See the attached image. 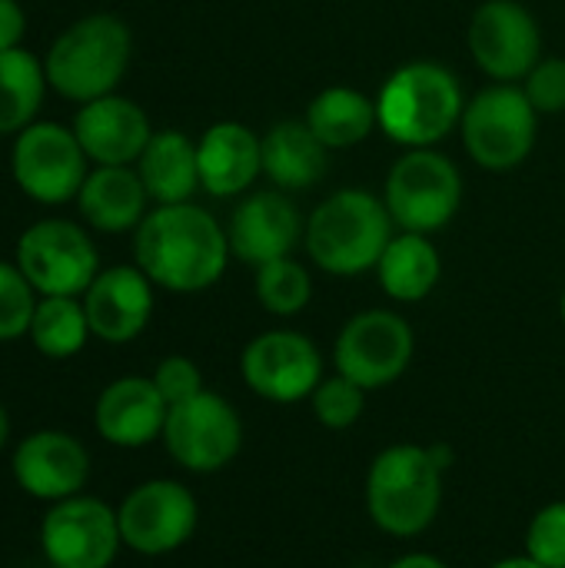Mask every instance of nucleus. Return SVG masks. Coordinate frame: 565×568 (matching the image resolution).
Instances as JSON below:
<instances>
[{"label": "nucleus", "mask_w": 565, "mask_h": 568, "mask_svg": "<svg viewBox=\"0 0 565 568\" xmlns=\"http://www.w3.org/2000/svg\"><path fill=\"white\" fill-rule=\"evenodd\" d=\"M523 552L546 568H565V499L543 506L523 539Z\"/></svg>", "instance_id": "nucleus-32"}, {"label": "nucleus", "mask_w": 565, "mask_h": 568, "mask_svg": "<svg viewBox=\"0 0 565 568\" xmlns=\"http://www.w3.org/2000/svg\"><path fill=\"white\" fill-rule=\"evenodd\" d=\"M163 446L186 473H220L243 449V419L230 399L203 389L193 399L170 406Z\"/></svg>", "instance_id": "nucleus-11"}, {"label": "nucleus", "mask_w": 565, "mask_h": 568, "mask_svg": "<svg viewBox=\"0 0 565 568\" xmlns=\"http://www.w3.org/2000/svg\"><path fill=\"white\" fill-rule=\"evenodd\" d=\"M390 568H450L440 556H433V552H406V556H400L396 562Z\"/></svg>", "instance_id": "nucleus-36"}, {"label": "nucleus", "mask_w": 565, "mask_h": 568, "mask_svg": "<svg viewBox=\"0 0 565 568\" xmlns=\"http://www.w3.org/2000/svg\"><path fill=\"white\" fill-rule=\"evenodd\" d=\"M473 63L496 83H523L543 60V30L519 0H483L466 30Z\"/></svg>", "instance_id": "nucleus-13"}, {"label": "nucleus", "mask_w": 565, "mask_h": 568, "mask_svg": "<svg viewBox=\"0 0 565 568\" xmlns=\"http://www.w3.org/2000/svg\"><path fill=\"white\" fill-rule=\"evenodd\" d=\"M90 473L87 449L67 433H33L13 453V476L33 499H70L83 489Z\"/></svg>", "instance_id": "nucleus-20"}, {"label": "nucleus", "mask_w": 565, "mask_h": 568, "mask_svg": "<svg viewBox=\"0 0 565 568\" xmlns=\"http://www.w3.org/2000/svg\"><path fill=\"white\" fill-rule=\"evenodd\" d=\"M40 296H83L100 273V253L90 233L63 216L30 223L17 240L13 260Z\"/></svg>", "instance_id": "nucleus-9"}, {"label": "nucleus", "mask_w": 565, "mask_h": 568, "mask_svg": "<svg viewBox=\"0 0 565 568\" xmlns=\"http://www.w3.org/2000/svg\"><path fill=\"white\" fill-rule=\"evenodd\" d=\"M117 523L127 549L140 556H170L193 539L200 506L183 483L150 479L120 503Z\"/></svg>", "instance_id": "nucleus-14"}, {"label": "nucleus", "mask_w": 565, "mask_h": 568, "mask_svg": "<svg viewBox=\"0 0 565 568\" xmlns=\"http://www.w3.org/2000/svg\"><path fill=\"white\" fill-rule=\"evenodd\" d=\"M133 166L150 193V203L157 206L190 203L200 190L196 140H190L183 130H153L147 150Z\"/></svg>", "instance_id": "nucleus-24"}, {"label": "nucleus", "mask_w": 565, "mask_h": 568, "mask_svg": "<svg viewBox=\"0 0 565 568\" xmlns=\"http://www.w3.org/2000/svg\"><path fill=\"white\" fill-rule=\"evenodd\" d=\"M40 293L30 286L23 270L10 260H0V343L20 339L30 333V320Z\"/></svg>", "instance_id": "nucleus-31"}, {"label": "nucleus", "mask_w": 565, "mask_h": 568, "mask_svg": "<svg viewBox=\"0 0 565 568\" xmlns=\"http://www.w3.org/2000/svg\"><path fill=\"white\" fill-rule=\"evenodd\" d=\"M133 33L117 13H87L63 27L43 53L50 90L70 103H90L117 93L130 70Z\"/></svg>", "instance_id": "nucleus-5"}, {"label": "nucleus", "mask_w": 565, "mask_h": 568, "mask_svg": "<svg viewBox=\"0 0 565 568\" xmlns=\"http://www.w3.org/2000/svg\"><path fill=\"white\" fill-rule=\"evenodd\" d=\"M253 293L270 316H300L313 300V276L296 256H283L256 270Z\"/></svg>", "instance_id": "nucleus-29"}, {"label": "nucleus", "mask_w": 565, "mask_h": 568, "mask_svg": "<svg viewBox=\"0 0 565 568\" xmlns=\"http://www.w3.org/2000/svg\"><path fill=\"white\" fill-rule=\"evenodd\" d=\"M383 203L396 230L433 236L456 220L463 206V176L436 146L406 150L386 173Z\"/></svg>", "instance_id": "nucleus-7"}, {"label": "nucleus", "mask_w": 565, "mask_h": 568, "mask_svg": "<svg viewBox=\"0 0 565 568\" xmlns=\"http://www.w3.org/2000/svg\"><path fill=\"white\" fill-rule=\"evenodd\" d=\"M167 413L170 406L153 386V379L123 376V379H113L100 393L93 423H97V433L110 446L140 449V446H150L157 436H163Z\"/></svg>", "instance_id": "nucleus-21"}, {"label": "nucleus", "mask_w": 565, "mask_h": 568, "mask_svg": "<svg viewBox=\"0 0 565 568\" xmlns=\"http://www.w3.org/2000/svg\"><path fill=\"white\" fill-rule=\"evenodd\" d=\"M396 236L393 216L383 196L346 186L330 193L310 216L303 230V246L313 266L330 276H363L376 270L386 243Z\"/></svg>", "instance_id": "nucleus-4"}, {"label": "nucleus", "mask_w": 565, "mask_h": 568, "mask_svg": "<svg viewBox=\"0 0 565 568\" xmlns=\"http://www.w3.org/2000/svg\"><path fill=\"white\" fill-rule=\"evenodd\" d=\"M196 166L203 193L216 200L243 196L263 176V136L246 123L220 120L196 140Z\"/></svg>", "instance_id": "nucleus-19"}, {"label": "nucleus", "mask_w": 565, "mask_h": 568, "mask_svg": "<svg viewBox=\"0 0 565 568\" xmlns=\"http://www.w3.org/2000/svg\"><path fill=\"white\" fill-rule=\"evenodd\" d=\"M30 343L37 346V353L50 356V359H70L77 356L90 333L87 323V310L80 296H40L33 320H30Z\"/></svg>", "instance_id": "nucleus-28"}, {"label": "nucleus", "mask_w": 565, "mask_h": 568, "mask_svg": "<svg viewBox=\"0 0 565 568\" xmlns=\"http://www.w3.org/2000/svg\"><path fill=\"white\" fill-rule=\"evenodd\" d=\"M90 160L73 133V126L57 120H33L13 136L10 176L23 196L40 206H63L77 200Z\"/></svg>", "instance_id": "nucleus-8"}, {"label": "nucleus", "mask_w": 565, "mask_h": 568, "mask_svg": "<svg viewBox=\"0 0 565 568\" xmlns=\"http://www.w3.org/2000/svg\"><path fill=\"white\" fill-rule=\"evenodd\" d=\"M490 568H546V566H539L536 559H529V556L523 552V556H506V559L493 562Z\"/></svg>", "instance_id": "nucleus-37"}, {"label": "nucleus", "mask_w": 565, "mask_h": 568, "mask_svg": "<svg viewBox=\"0 0 565 568\" xmlns=\"http://www.w3.org/2000/svg\"><path fill=\"white\" fill-rule=\"evenodd\" d=\"M303 230H306V220L300 216L296 203L290 200V193L276 186L246 193L226 223L233 260L253 270L273 260L293 256V250L303 243Z\"/></svg>", "instance_id": "nucleus-16"}, {"label": "nucleus", "mask_w": 565, "mask_h": 568, "mask_svg": "<svg viewBox=\"0 0 565 568\" xmlns=\"http://www.w3.org/2000/svg\"><path fill=\"white\" fill-rule=\"evenodd\" d=\"M153 290L157 286L137 263L100 270L97 280L80 296L90 333L113 346L137 339L153 316Z\"/></svg>", "instance_id": "nucleus-18"}, {"label": "nucleus", "mask_w": 565, "mask_h": 568, "mask_svg": "<svg viewBox=\"0 0 565 568\" xmlns=\"http://www.w3.org/2000/svg\"><path fill=\"white\" fill-rule=\"evenodd\" d=\"M460 136L476 166L509 173L536 150L539 113L519 83H490L466 100Z\"/></svg>", "instance_id": "nucleus-6"}, {"label": "nucleus", "mask_w": 565, "mask_h": 568, "mask_svg": "<svg viewBox=\"0 0 565 568\" xmlns=\"http://www.w3.org/2000/svg\"><path fill=\"white\" fill-rule=\"evenodd\" d=\"M23 33H27V13L20 0H0V53L23 47Z\"/></svg>", "instance_id": "nucleus-35"}, {"label": "nucleus", "mask_w": 565, "mask_h": 568, "mask_svg": "<svg viewBox=\"0 0 565 568\" xmlns=\"http://www.w3.org/2000/svg\"><path fill=\"white\" fill-rule=\"evenodd\" d=\"M70 126L93 166H133L153 136L147 110L120 93L80 103Z\"/></svg>", "instance_id": "nucleus-17"}, {"label": "nucleus", "mask_w": 565, "mask_h": 568, "mask_svg": "<svg viewBox=\"0 0 565 568\" xmlns=\"http://www.w3.org/2000/svg\"><path fill=\"white\" fill-rule=\"evenodd\" d=\"M310 406H313V419L323 429L343 433V429H353L363 419V413H366V389L356 386L353 379L333 373V376H323V383L313 389Z\"/></svg>", "instance_id": "nucleus-30"}, {"label": "nucleus", "mask_w": 565, "mask_h": 568, "mask_svg": "<svg viewBox=\"0 0 565 568\" xmlns=\"http://www.w3.org/2000/svg\"><path fill=\"white\" fill-rule=\"evenodd\" d=\"M240 376L253 396L276 406H293L313 396L326 369L320 346L306 333L266 329L243 346Z\"/></svg>", "instance_id": "nucleus-12"}, {"label": "nucleus", "mask_w": 565, "mask_h": 568, "mask_svg": "<svg viewBox=\"0 0 565 568\" xmlns=\"http://www.w3.org/2000/svg\"><path fill=\"white\" fill-rule=\"evenodd\" d=\"M330 166V150L306 120H280L263 136V176L283 193L313 190Z\"/></svg>", "instance_id": "nucleus-23"}, {"label": "nucleus", "mask_w": 565, "mask_h": 568, "mask_svg": "<svg viewBox=\"0 0 565 568\" xmlns=\"http://www.w3.org/2000/svg\"><path fill=\"white\" fill-rule=\"evenodd\" d=\"M443 476L430 446L393 443L373 456L363 483L370 523L393 539L423 536L443 506Z\"/></svg>", "instance_id": "nucleus-3"}, {"label": "nucleus", "mask_w": 565, "mask_h": 568, "mask_svg": "<svg viewBox=\"0 0 565 568\" xmlns=\"http://www.w3.org/2000/svg\"><path fill=\"white\" fill-rule=\"evenodd\" d=\"M466 110L460 77L436 60H410L396 67L376 93V120L386 140L423 150L460 130Z\"/></svg>", "instance_id": "nucleus-2"}, {"label": "nucleus", "mask_w": 565, "mask_h": 568, "mask_svg": "<svg viewBox=\"0 0 565 568\" xmlns=\"http://www.w3.org/2000/svg\"><path fill=\"white\" fill-rule=\"evenodd\" d=\"M7 429H10V423H7V413H3V406H0V449H3V443H7Z\"/></svg>", "instance_id": "nucleus-38"}, {"label": "nucleus", "mask_w": 565, "mask_h": 568, "mask_svg": "<svg viewBox=\"0 0 565 568\" xmlns=\"http://www.w3.org/2000/svg\"><path fill=\"white\" fill-rule=\"evenodd\" d=\"M40 542L53 568H110L123 536L117 513L107 503L70 496L47 513Z\"/></svg>", "instance_id": "nucleus-15"}, {"label": "nucleus", "mask_w": 565, "mask_h": 568, "mask_svg": "<svg viewBox=\"0 0 565 568\" xmlns=\"http://www.w3.org/2000/svg\"><path fill=\"white\" fill-rule=\"evenodd\" d=\"M73 203L97 233H130L150 213V193L137 166H93Z\"/></svg>", "instance_id": "nucleus-22"}, {"label": "nucleus", "mask_w": 565, "mask_h": 568, "mask_svg": "<svg viewBox=\"0 0 565 568\" xmlns=\"http://www.w3.org/2000/svg\"><path fill=\"white\" fill-rule=\"evenodd\" d=\"M230 236L220 220L190 203L153 206L133 230V263L167 293H203L230 263Z\"/></svg>", "instance_id": "nucleus-1"}, {"label": "nucleus", "mask_w": 565, "mask_h": 568, "mask_svg": "<svg viewBox=\"0 0 565 568\" xmlns=\"http://www.w3.org/2000/svg\"><path fill=\"white\" fill-rule=\"evenodd\" d=\"M529 103L536 106L539 116H556L565 113V60L563 57H543L526 80L519 83Z\"/></svg>", "instance_id": "nucleus-33"}, {"label": "nucleus", "mask_w": 565, "mask_h": 568, "mask_svg": "<svg viewBox=\"0 0 565 568\" xmlns=\"http://www.w3.org/2000/svg\"><path fill=\"white\" fill-rule=\"evenodd\" d=\"M559 316H563V326H565V293H563V300H559Z\"/></svg>", "instance_id": "nucleus-39"}, {"label": "nucleus", "mask_w": 565, "mask_h": 568, "mask_svg": "<svg viewBox=\"0 0 565 568\" xmlns=\"http://www.w3.org/2000/svg\"><path fill=\"white\" fill-rule=\"evenodd\" d=\"M306 126L316 133V140L326 150H350L360 146L363 140L373 136V130H380L376 120V100L366 97L356 87L346 83H333L323 87L310 106H306Z\"/></svg>", "instance_id": "nucleus-26"}, {"label": "nucleus", "mask_w": 565, "mask_h": 568, "mask_svg": "<svg viewBox=\"0 0 565 568\" xmlns=\"http://www.w3.org/2000/svg\"><path fill=\"white\" fill-rule=\"evenodd\" d=\"M47 87V70L37 53L27 47L0 53V136H17L37 120Z\"/></svg>", "instance_id": "nucleus-27"}, {"label": "nucleus", "mask_w": 565, "mask_h": 568, "mask_svg": "<svg viewBox=\"0 0 565 568\" xmlns=\"http://www.w3.org/2000/svg\"><path fill=\"white\" fill-rule=\"evenodd\" d=\"M416 353L413 326L393 310H363L343 323L333 343V366L366 393L386 389L410 369Z\"/></svg>", "instance_id": "nucleus-10"}, {"label": "nucleus", "mask_w": 565, "mask_h": 568, "mask_svg": "<svg viewBox=\"0 0 565 568\" xmlns=\"http://www.w3.org/2000/svg\"><path fill=\"white\" fill-rule=\"evenodd\" d=\"M150 379L160 389V396L167 399V406L186 403L196 393H203V373H200V366L190 356H167V359H160Z\"/></svg>", "instance_id": "nucleus-34"}, {"label": "nucleus", "mask_w": 565, "mask_h": 568, "mask_svg": "<svg viewBox=\"0 0 565 568\" xmlns=\"http://www.w3.org/2000/svg\"><path fill=\"white\" fill-rule=\"evenodd\" d=\"M440 276H443L440 250L423 233L396 230V236L386 243L376 263V280L393 303H423L436 290Z\"/></svg>", "instance_id": "nucleus-25"}]
</instances>
